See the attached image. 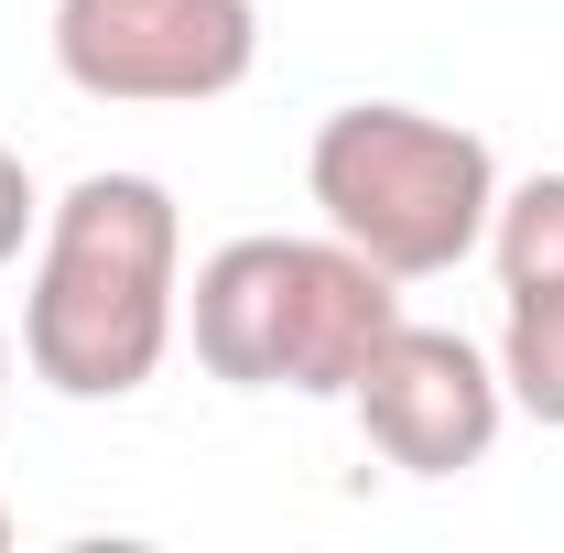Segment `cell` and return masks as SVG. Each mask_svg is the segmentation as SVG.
<instances>
[{"label": "cell", "mask_w": 564, "mask_h": 553, "mask_svg": "<svg viewBox=\"0 0 564 553\" xmlns=\"http://www.w3.org/2000/svg\"><path fill=\"white\" fill-rule=\"evenodd\" d=\"M185 326V217L152 174H76L44 207L22 369L55 402H131Z\"/></svg>", "instance_id": "1"}, {"label": "cell", "mask_w": 564, "mask_h": 553, "mask_svg": "<svg viewBox=\"0 0 564 553\" xmlns=\"http://www.w3.org/2000/svg\"><path fill=\"white\" fill-rule=\"evenodd\" d=\"M402 326V282L369 250L326 239H282L250 228L196 261L185 293V337L196 369L228 391H293V402H348V380L369 369V347Z\"/></svg>", "instance_id": "2"}, {"label": "cell", "mask_w": 564, "mask_h": 553, "mask_svg": "<svg viewBox=\"0 0 564 553\" xmlns=\"http://www.w3.org/2000/svg\"><path fill=\"white\" fill-rule=\"evenodd\" d=\"M304 196L315 217L369 250L391 282H434L456 272L467 250H489L499 217V152L434 109H402V98H348L315 120V152H304Z\"/></svg>", "instance_id": "3"}, {"label": "cell", "mask_w": 564, "mask_h": 553, "mask_svg": "<svg viewBox=\"0 0 564 553\" xmlns=\"http://www.w3.org/2000/svg\"><path fill=\"white\" fill-rule=\"evenodd\" d=\"M261 66L250 0H55V76L109 109H207Z\"/></svg>", "instance_id": "4"}, {"label": "cell", "mask_w": 564, "mask_h": 553, "mask_svg": "<svg viewBox=\"0 0 564 553\" xmlns=\"http://www.w3.org/2000/svg\"><path fill=\"white\" fill-rule=\"evenodd\" d=\"M358 434L402 467V478H467L489 467L499 423H510V380H499L489 347H467L456 326H391L369 347V369L348 380Z\"/></svg>", "instance_id": "5"}, {"label": "cell", "mask_w": 564, "mask_h": 553, "mask_svg": "<svg viewBox=\"0 0 564 553\" xmlns=\"http://www.w3.org/2000/svg\"><path fill=\"white\" fill-rule=\"evenodd\" d=\"M489 261H499V380L510 413L554 423L564 434V174L499 185L489 217Z\"/></svg>", "instance_id": "6"}, {"label": "cell", "mask_w": 564, "mask_h": 553, "mask_svg": "<svg viewBox=\"0 0 564 553\" xmlns=\"http://www.w3.org/2000/svg\"><path fill=\"white\" fill-rule=\"evenodd\" d=\"M44 228V196H33V174H22V152L0 141V261H22V239Z\"/></svg>", "instance_id": "7"}, {"label": "cell", "mask_w": 564, "mask_h": 553, "mask_svg": "<svg viewBox=\"0 0 564 553\" xmlns=\"http://www.w3.org/2000/svg\"><path fill=\"white\" fill-rule=\"evenodd\" d=\"M0 380H11V326H0Z\"/></svg>", "instance_id": "8"}, {"label": "cell", "mask_w": 564, "mask_h": 553, "mask_svg": "<svg viewBox=\"0 0 564 553\" xmlns=\"http://www.w3.org/2000/svg\"><path fill=\"white\" fill-rule=\"evenodd\" d=\"M0 543H11V510H0Z\"/></svg>", "instance_id": "9"}]
</instances>
